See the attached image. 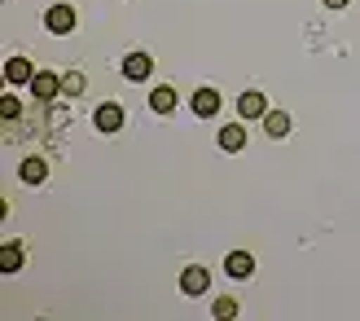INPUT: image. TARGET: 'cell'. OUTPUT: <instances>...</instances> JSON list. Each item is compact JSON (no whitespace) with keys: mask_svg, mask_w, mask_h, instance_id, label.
Instances as JSON below:
<instances>
[{"mask_svg":"<svg viewBox=\"0 0 360 321\" xmlns=\"http://www.w3.org/2000/svg\"><path fill=\"white\" fill-rule=\"evenodd\" d=\"M44 27H49L53 35H70V31H75V9H70V5H53V9L44 13Z\"/></svg>","mask_w":360,"mask_h":321,"instance_id":"obj_1","label":"cell"},{"mask_svg":"<svg viewBox=\"0 0 360 321\" xmlns=\"http://www.w3.org/2000/svg\"><path fill=\"white\" fill-rule=\"evenodd\" d=\"M207 287H211V273L202 269V264H189V269L180 273V291L185 295H207Z\"/></svg>","mask_w":360,"mask_h":321,"instance_id":"obj_2","label":"cell"},{"mask_svg":"<svg viewBox=\"0 0 360 321\" xmlns=\"http://www.w3.org/2000/svg\"><path fill=\"white\" fill-rule=\"evenodd\" d=\"M31 93L40 97V101H53V97L62 93V80L53 75V70H35V80H31Z\"/></svg>","mask_w":360,"mask_h":321,"instance_id":"obj_3","label":"cell"},{"mask_svg":"<svg viewBox=\"0 0 360 321\" xmlns=\"http://www.w3.org/2000/svg\"><path fill=\"white\" fill-rule=\"evenodd\" d=\"M238 115H242V119H264V115H268V97L250 88V93L238 97Z\"/></svg>","mask_w":360,"mask_h":321,"instance_id":"obj_4","label":"cell"},{"mask_svg":"<svg viewBox=\"0 0 360 321\" xmlns=\"http://www.w3.org/2000/svg\"><path fill=\"white\" fill-rule=\"evenodd\" d=\"M93 123L101 132H119L123 128V106H115V101H105V106H97V115H93Z\"/></svg>","mask_w":360,"mask_h":321,"instance_id":"obj_5","label":"cell"},{"mask_svg":"<svg viewBox=\"0 0 360 321\" xmlns=\"http://www.w3.org/2000/svg\"><path fill=\"white\" fill-rule=\"evenodd\" d=\"M150 70H154L150 53H128V58H123V75L128 80H150Z\"/></svg>","mask_w":360,"mask_h":321,"instance_id":"obj_6","label":"cell"},{"mask_svg":"<svg viewBox=\"0 0 360 321\" xmlns=\"http://www.w3.org/2000/svg\"><path fill=\"white\" fill-rule=\"evenodd\" d=\"M215 111H220V93H215V88H198V93H193V115L211 119Z\"/></svg>","mask_w":360,"mask_h":321,"instance_id":"obj_7","label":"cell"},{"mask_svg":"<svg viewBox=\"0 0 360 321\" xmlns=\"http://www.w3.org/2000/svg\"><path fill=\"white\" fill-rule=\"evenodd\" d=\"M224 273L229 277H250V273H255V260H250L246 251H229L224 256Z\"/></svg>","mask_w":360,"mask_h":321,"instance_id":"obj_8","label":"cell"},{"mask_svg":"<svg viewBox=\"0 0 360 321\" xmlns=\"http://www.w3.org/2000/svg\"><path fill=\"white\" fill-rule=\"evenodd\" d=\"M5 80H9V84H31V80H35V66H31L27 58H9V62H5Z\"/></svg>","mask_w":360,"mask_h":321,"instance_id":"obj_9","label":"cell"},{"mask_svg":"<svg viewBox=\"0 0 360 321\" xmlns=\"http://www.w3.org/2000/svg\"><path fill=\"white\" fill-rule=\"evenodd\" d=\"M242 146H246V128H242V123H224V128H220V150L238 154Z\"/></svg>","mask_w":360,"mask_h":321,"instance_id":"obj_10","label":"cell"},{"mask_svg":"<svg viewBox=\"0 0 360 321\" xmlns=\"http://www.w3.org/2000/svg\"><path fill=\"white\" fill-rule=\"evenodd\" d=\"M18 176H22L27 185H40L44 176H49V163H44V158H35V154H31V158H22V168H18Z\"/></svg>","mask_w":360,"mask_h":321,"instance_id":"obj_11","label":"cell"},{"mask_svg":"<svg viewBox=\"0 0 360 321\" xmlns=\"http://www.w3.org/2000/svg\"><path fill=\"white\" fill-rule=\"evenodd\" d=\"M150 111L154 115H172L176 111V88H167V84L154 88V93H150Z\"/></svg>","mask_w":360,"mask_h":321,"instance_id":"obj_12","label":"cell"},{"mask_svg":"<svg viewBox=\"0 0 360 321\" xmlns=\"http://www.w3.org/2000/svg\"><path fill=\"white\" fill-rule=\"evenodd\" d=\"M264 128H268V137H285V132H290V115H285V111H268Z\"/></svg>","mask_w":360,"mask_h":321,"instance_id":"obj_13","label":"cell"},{"mask_svg":"<svg viewBox=\"0 0 360 321\" xmlns=\"http://www.w3.org/2000/svg\"><path fill=\"white\" fill-rule=\"evenodd\" d=\"M0 269H5V273H18V269H22V246H5V251H0Z\"/></svg>","mask_w":360,"mask_h":321,"instance_id":"obj_14","label":"cell"},{"mask_svg":"<svg viewBox=\"0 0 360 321\" xmlns=\"http://www.w3.org/2000/svg\"><path fill=\"white\" fill-rule=\"evenodd\" d=\"M62 93L66 97H79L84 93V75H79V70H66V75H62Z\"/></svg>","mask_w":360,"mask_h":321,"instance_id":"obj_15","label":"cell"},{"mask_svg":"<svg viewBox=\"0 0 360 321\" xmlns=\"http://www.w3.org/2000/svg\"><path fill=\"white\" fill-rule=\"evenodd\" d=\"M215 317H238V299H215Z\"/></svg>","mask_w":360,"mask_h":321,"instance_id":"obj_16","label":"cell"},{"mask_svg":"<svg viewBox=\"0 0 360 321\" xmlns=\"http://www.w3.org/2000/svg\"><path fill=\"white\" fill-rule=\"evenodd\" d=\"M0 111H5V119H18V115H22V106H18V97H5V101H0Z\"/></svg>","mask_w":360,"mask_h":321,"instance_id":"obj_17","label":"cell"},{"mask_svg":"<svg viewBox=\"0 0 360 321\" xmlns=\"http://www.w3.org/2000/svg\"><path fill=\"white\" fill-rule=\"evenodd\" d=\"M347 5V0H326V9H343Z\"/></svg>","mask_w":360,"mask_h":321,"instance_id":"obj_18","label":"cell"}]
</instances>
